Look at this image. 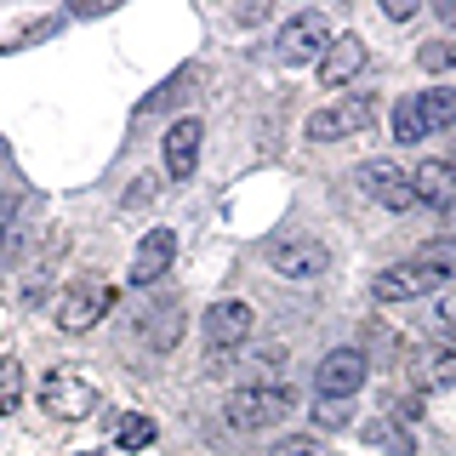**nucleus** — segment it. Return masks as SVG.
Here are the masks:
<instances>
[{"label":"nucleus","mask_w":456,"mask_h":456,"mask_svg":"<svg viewBox=\"0 0 456 456\" xmlns=\"http://www.w3.org/2000/svg\"><path fill=\"white\" fill-rule=\"evenodd\" d=\"M439 18H445V28H456V0H439Z\"/></svg>","instance_id":"7c9ffc66"},{"label":"nucleus","mask_w":456,"mask_h":456,"mask_svg":"<svg viewBox=\"0 0 456 456\" xmlns=\"http://www.w3.org/2000/svg\"><path fill=\"white\" fill-rule=\"evenodd\" d=\"M365 370L370 360L360 348H331L320 360V370H314V399H348V394H360L365 388Z\"/></svg>","instance_id":"423d86ee"},{"label":"nucleus","mask_w":456,"mask_h":456,"mask_svg":"<svg viewBox=\"0 0 456 456\" xmlns=\"http://www.w3.org/2000/svg\"><path fill=\"white\" fill-rule=\"evenodd\" d=\"M417 103H422L428 137H434V132H456V86H428V92H417Z\"/></svg>","instance_id":"dca6fc26"},{"label":"nucleus","mask_w":456,"mask_h":456,"mask_svg":"<svg viewBox=\"0 0 456 456\" xmlns=\"http://www.w3.org/2000/svg\"><path fill=\"white\" fill-rule=\"evenodd\" d=\"M114 445H120V451H142V445H154V422H149V417H126V422H120V434H114Z\"/></svg>","instance_id":"5701e85b"},{"label":"nucleus","mask_w":456,"mask_h":456,"mask_svg":"<svg viewBox=\"0 0 456 456\" xmlns=\"http://www.w3.org/2000/svg\"><path fill=\"white\" fill-rule=\"evenodd\" d=\"M251 320L256 314L246 303H217L206 314V348H211V365H223V354L228 348H240V342L251 337Z\"/></svg>","instance_id":"1a4fd4ad"},{"label":"nucleus","mask_w":456,"mask_h":456,"mask_svg":"<svg viewBox=\"0 0 456 456\" xmlns=\"http://www.w3.org/2000/svg\"><path fill=\"white\" fill-rule=\"evenodd\" d=\"M422 268H434L439 280H456V240H428V246L417 251Z\"/></svg>","instance_id":"6ab92c4d"},{"label":"nucleus","mask_w":456,"mask_h":456,"mask_svg":"<svg viewBox=\"0 0 456 456\" xmlns=\"http://www.w3.org/2000/svg\"><path fill=\"white\" fill-rule=\"evenodd\" d=\"M331 40L337 35H331V23H325V12H297V18L280 23L274 57H280V63H320Z\"/></svg>","instance_id":"7ed1b4c3"},{"label":"nucleus","mask_w":456,"mask_h":456,"mask_svg":"<svg viewBox=\"0 0 456 456\" xmlns=\"http://www.w3.org/2000/svg\"><path fill=\"white\" fill-rule=\"evenodd\" d=\"M268 263H274V274H285V280H320L325 268H331V251L314 234H280L274 246H268Z\"/></svg>","instance_id":"39448f33"},{"label":"nucleus","mask_w":456,"mask_h":456,"mask_svg":"<svg viewBox=\"0 0 456 456\" xmlns=\"http://www.w3.org/2000/svg\"><path fill=\"white\" fill-rule=\"evenodd\" d=\"M160 142H166V177L189 183V177H194V166H200V142H206V126H200L194 114H189V120H171Z\"/></svg>","instance_id":"9d476101"},{"label":"nucleus","mask_w":456,"mask_h":456,"mask_svg":"<svg viewBox=\"0 0 456 456\" xmlns=\"http://www.w3.org/2000/svg\"><path fill=\"white\" fill-rule=\"evenodd\" d=\"M291 411H297V399L285 382H256V388L228 394V428H240V434H263V428L285 422Z\"/></svg>","instance_id":"f257e3e1"},{"label":"nucleus","mask_w":456,"mask_h":456,"mask_svg":"<svg viewBox=\"0 0 456 456\" xmlns=\"http://www.w3.org/2000/svg\"><path fill=\"white\" fill-rule=\"evenodd\" d=\"M200 80V69H183V75H171L166 86H160V92H154V97H142V103H137V114H154V109H166V103H177V97L183 92H189V86Z\"/></svg>","instance_id":"aec40b11"},{"label":"nucleus","mask_w":456,"mask_h":456,"mask_svg":"<svg viewBox=\"0 0 456 456\" xmlns=\"http://www.w3.org/2000/svg\"><path fill=\"white\" fill-rule=\"evenodd\" d=\"M422 137H428V120H422L417 92H411V97L394 103V142H422Z\"/></svg>","instance_id":"f3484780"},{"label":"nucleus","mask_w":456,"mask_h":456,"mask_svg":"<svg viewBox=\"0 0 456 456\" xmlns=\"http://www.w3.org/2000/svg\"><path fill=\"white\" fill-rule=\"evenodd\" d=\"M274 456H331V451H325L320 434H285L274 439Z\"/></svg>","instance_id":"b1692460"},{"label":"nucleus","mask_w":456,"mask_h":456,"mask_svg":"<svg viewBox=\"0 0 456 456\" xmlns=\"http://www.w3.org/2000/svg\"><path fill=\"white\" fill-rule=\"evenodd\" d=\"M177 314H183L177 297H166V303L149 314V342L154 348H171V342H177Z\"/></svg>","instance_id":"a211bd4d"},{"label":"nucleus","mask_w":456,"mask_h":456,"mask_svg":"<svg viewBox=\"0 0 456 456\" xmlns=\"http://www.w3.org/2000/svg\"><path fill=\"white\" fill-rule=\"evenodd\" d=\"M314 428H348V411H342V399H325V405H314Z\"/></svg>","instance_id":"a878e982"},{"label":"nucleus","mask_w":456,"mask_h":456,"mask_svg":"<svg viewBox=\"0 0 456 456\" xmlns=\"http://www.w3.org/2000/svg\"><path fill=\"white\" fill-rule=\"evenodd\" d=\"M360 189L377 200V206H388V211H411V206H417V194H411V171H399L394 160H365L360 166Z\"/></svg>","instance_id":"6e6552de"},{"label":"nucleus","mask_w":456,"mask_h":456,"mask_svg":"<svg viewBox=\"0 0 456 456\" xmlns=\"http://www.w3.org/2000/svg\"><path fill=\"white\" fill-rule=\"evenodd\" d=\"M18 399H23V365L18 360H0V417L18 411Z\"/></svg>","instance_id":"4be33fe9"},{"label":"nucleus","mask_w":456,"mask_h":456,"mask_svg":"<svg viewBox=\"0 0 456 456\" xmlns=\"http://www.w3.org/2000/svg\"><path fill=\"white\" fill-rule=\"evenodd\" d=\"M171 256H177V234L171 228H149L132 251V285H154L160 274H171Z\"/></svg>","instance_id":"f8f14e48"},{"label":"nucleus","mask_w":456,"mask_h":456,"mask_svg":"<svg viewBox=\"0 0 456 456\" xmlns=\"http://www.w3.org/2000/svg\"><path fill=\"white\" fill-rule=\"evenodd\" d=\"M365 439H370V445H388L394 456H417V439H411L405 428H394V422H370Z\"/></svg>","instance_id":"412c9836"},{"label":"nucleus","mask_w":456,"mask_h":456,"mask_svg":"<svg viewBox=\"0 0 456 456\" xmlns=\"http://www.w3.org/2000/svg\"><path fill=\"white\" fill-rule=\"evenodd\" d=\"M434 285H439V274H434V268H422L417 256H411V263L382 268V274L370 280V297H377V303H417V297H428Z\"/></svg>","instance_id":"0eeeda50"},{"label":"nucleus","mask_w":456,"mask_h":456,"mask_svg":"<svg viewBox=\"0 0 456 456\" xmlns=\"http://www.w3.org/2000/svg\"><path fill=\"white\" fill-rule=\"evenodd\" d=\"M12 246V206H0V251Z\"/></svg>","instance_id":"c756f323"},{"label":"nucleus","mask_w":456,"mask_h":456,"mask_svg":"<svg viewBox=\"0 0 456 456\" xmlns=\"http://www.w3.org/2000/svg\"><path fill=\"white\" fill-rule=\"evenodd\" d=\"M411 382H417V394L456 388V348H422L417 360H411Z\"/></svg>","instance_id":"2eb2a0df"},{"label":"nucleus","mask_w":456,"mask_h":456,"mask_svg":"<svg viewBox=\"0 0 456 456\" xmlns=\"http://www.w3.org/2000/svg\"><path fill=\"white\" fill-rule=\"evenodd\" d=\"M411 194L422 200V206H456V166L451 160H422L411 171Z\"/></svg>","instance_id":"4468645a"},{"label":"nucleus","mask_w":456,"mask_h":456,"mask_svg":"<svg viewBox=\"0 0 456 456\" xmlns=\"http://www.w3.org/2000/svg\"><path fill=\"white\" fill-rule=\"evenodd\" d=\"M370 114H377L370 92H342V97H331L325 109H314L308 137H314V142H342V137H360L365 126H370Z\"/></svg>","instance_id":"f03ea898"},{"label":"nucleus","mask_w":456,"mask_h":456,"mask_svg":"<svg viewBox=\"0 0 456 456\" xmlns=\"http://www.w3.org/2000/svg\"><path fill=\"white\" fill-rule=\"evenodd\" d=\"M382 12H388V18H394V23H405V18H417V12H422V6H417V0H388V6H382Z\"/></svg>","instance_id":"c85d7f7f"},{"label":"nucleus","mask_w":456,"mask_h":456,"mask_svg":"<svg viewBox=\"0 0 456 456\" xmlns=\"http://www.w3.org/2000/svg\"><path fill=\"white\" fill-rule=\"evenodd\" d=\"M451 166H456V160H451Z\"/></svg>","instance_id":"2f4dec72"},{"label":"nucleus","mask_w":456,"mask_h":456,"mask_svg":"<svg viewBox=\"0 0 456 456\" xmlns=\"http://www.w3.org/2000/svg\"><path fill=\"white\" fill-rule=\"evenodd\" d=\"M360 69H365V40L360 35H337L331 46H325V57H320V86L325 92H342Z\"/></svg>","instance_id":"ddd939ff"},{"label":"nucleus","mask_w":456,"mask_h":456,"mask_svg":"<svg viewBox=\"0 0 456 456\" xmlns=\"http://www.w3.org/2000/svg\"><path fill=\"white\" fill-rule=\"evenodd\" d=\"M40 405L52 411V417H63V422H80V417H92L97 411V388L80 377L75 365H57L46 382H40Z\"/></svg>","instance_id":"20e7f679"},{"label":"nucleus","mask_w":456,"mask_h":456,"mask_svg":"<svg viewBox=\"0 0 456 456\" xmlns=\"http://www.w3.org/2000/svg\"><path fill=\"white\" fill-rule=\"evenodd\" d=\"M417 63L428 69V75H445V69L456 63V46H451V40H422V52H417Z\"/></svg>","instance_id":"393cba45"},{"label":"nucleus","mask_w":456,"mask_h":456,"mask_svg":"<svg viewBox=\"0 0 456 456\" xmlns=\"http://www.w3.org/2000/svg\"><path fill=\"white\" fill-rule=\"evenodd\" d=\"M109 303H114L109 285H75V291L57 303V325H63L69 337H80V331H92V325L109 314Z\"/></svg>","instance_id":"9b49d317"},{"label":"nucleus","mask_w":456,"mask_h":456,"mask_svg":"<svg viewBox=\"0 0 456 456\" xmlns=\"http://www.w3.org/2000/svg\"><path fill=\"white\" fill-rule=\"evenodd\" d=\"M434 325H439V337H445V348H456V297H445V303H439Z\"/></svg>","instance_id":"bb28decb"},{"label":"nucleus","mask_w":456,"mask_h":456,"mask_svg":"<svg viewBox=\"0 0 456 456\" xmlns=\"http://www.w3.org/2000/svg\"><path fill=\"white\" fill-rule=\"evenodd\" d=\"M280 360H285V348H263L256 354V370H263V377H280Z\"/></svg>","instance_id":"cd10ccee"}]
</instances>
